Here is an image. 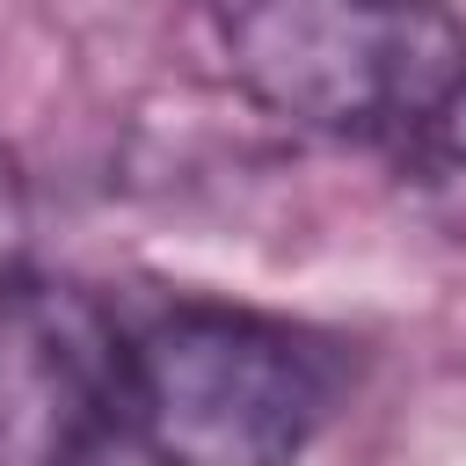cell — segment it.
I'll list each match as a JSON object with an SVG mask.
<instances>
[{"label":"cell","mask_w":466,"mask_h":466,"mask_svg":"<svg viewBox=\"0 0 466 466\" xmlns=\"http://www.w3.org/2000/svg\"><path fill=\"white\" fill-rule=\"evenodd\" d=\"M335 393L342 364L320 335L211 299L153 313L124 357V430L160 466H291Z\"/></svg>","instance_id":"obj_2"},{"label":"cell","mask_w":466,"mask_h":466,"mask_svg":"<svg viewBox=\"0 0 466 466\" xmlns=\"http://www.w3.org/2000/svg\"><path fill=\"white\" fill-rule=\"evenodd\" d=\"M400 182L422 218H437L451 240H466V80L459 95L400 146Z\"/></svg>","instance_id":"obj_4"},{"label":"cell","mask_w":466,"mask_h":466,"mask_svg":"<svg viewBox=\"0 0 466 466\" xmlns=\"http://www.w3.org/2000/svg\"><path fill=\"white\" fill-rule=\"evenodd\" d=\"M131 335L80 284H0V466H87L124 430Z\"/></svg>","instance_id":"obj_3"},{"label":"cell","mask_w":466,"mask_h":466,"mask_svg":"<svg viewBox=\"0 0 466 466\" xmlns=\"http://www.w3.org/2000/svg\"><path fill=\"white\" fill-rule=\"evenodd\" d=\"M22 248H29V189H22L15 153L0 146V284L22 277Z\"/></svg>","instance_id":"obj_5"},{"label":"cell","mask_w":466,"mask_h":466,"mask_svg":"<svg viewBox=\"0 0 466 466\" xmlns=\"http://www.w3.org/2000/svg\"><path fill=\"white\" fill-rule=\"evenodd\" d=\"M248 102L342 146H408L466 80L451 0H204Z\"/></svg>","instance_id":"obj_1"}]
</instances>
